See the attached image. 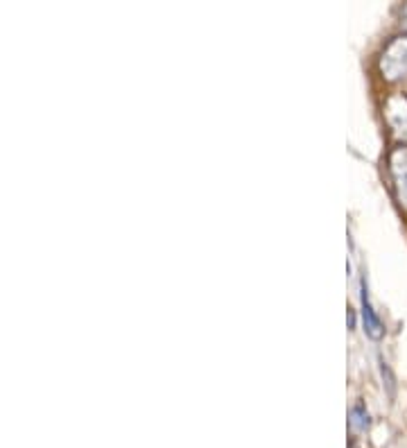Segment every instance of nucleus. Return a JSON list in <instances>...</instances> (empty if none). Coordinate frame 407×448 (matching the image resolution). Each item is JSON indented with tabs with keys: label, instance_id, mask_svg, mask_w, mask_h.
I'll return each mask as SVG.
<instances>
[{
	"label": "nucleus",
	"instance_id": "obj_3",
	"mask_svg": "<svg viewBox=\"0 0 407 448\" xmlns=\"http://www.w3.org/2000/svg\"><path fill=\"white\" fill-rule=\"evenodd\" d=\"M385 118L396 141L401 145H407V95H392L385 105Z\"/></svg>",
	"mask_w": 407,
	"mask_h": 448
},
{
	"label": "nucleus",
	"instance_id": "obj_2",
	"mask_svg": "<svg viewBox=\"0 0 407 448\" xmlns=\"http://www.w3.org/2000/svg\"><path fill=\"white\" fill-rule=\"evenodd\" d=\"M389 174L398 204L407 211V145H398L389 152Z\"/></svg>",
	"mask_w": 407,
	"mask_h": 448
},
{
	"label": "nucleus",
	"instance_id": "obj_5",
	"mask_svg": "<svg viewBox=\"0 0 407 448\" xmlns=\"http://www.w3.org/2000/svg\"><path fill=\"white\" fill-rule=\"evenodd\" d=\"M351 426L355 430H366L369 428V412L364 410L362 403H357L353 410H351Z\"/></svg>",
	"mask_w": 407,
	"mask_h": 448
},
{
	"label": "nucleus",
	"instance_id": "obj_1",
	"mask_svg": "<svg viewBox=\"0 0 407 448\" xmlns=\"http://www.w3.org/2000/svg\"><path fill=\"white\" fill-rule=\"evenodd\" d=\"M380 73L387 82L407 79V34L392 37L380 54Z\"/></svg>",
	"mask_w": 407,
	"mask_h": 448
},
{
	"label": "nucleus",
	"instance_id": "obj_4",
	"mask_svg": "<svg viewBox=\"0 0 407 448\" xmlns=\"http://www.w3.org/2000/svg\"><path fill=\"white\" fill-rule=\"evenodd\" d=\"M360 297H362V322H364V333L369 335L371 340H382V335H385V326H382L380 317L376 315V310L371 308L369 294H366V283H364V278L360 281Z\"/></svg>",
	"mask_w": 407,
	"mask_h": 448
}]
</instances>
